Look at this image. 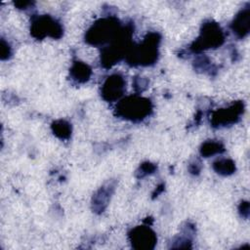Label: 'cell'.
I'll use <instances>...</instances> for the list:
<instances>
[{
  "mask_svg": "<svg viewBox=\"0 0 250 250\" xmlns=\"http://www.w3.org/2000/svg\"><path fill=\"white\" fill-rule=\"evenodd\" d=\"M121 105L122 107L120 110L122 111V114L130 119H142L144 116L147 115L150 110L149 102L140 98H129L124 101Z\"/></svg>",
  "mask_w": 250,
  "mask_h": 250,
  "instance_id": "obj_1",
  "label": "cell"
},
{
  "mask_svg": "<svg viewBox=\"0 0 250 250\" xmlns=\"http://www.w3.org/2000/svg\"><path fill=\"white\" fill-rule=\"evenodd\" d=\"M124 82L118 75H112L108 77L104 87V95L107 100L118 99L123 92Z\"/></svg>",
  "mask_w": 250,
  "mask_h": 250,
  "instance_id": "obj_2",
  "label": "cell"
},
{
  "mask_svg": "<svg viewBox=\"0 0 250 250\" xmlns=\"http://www.w3.org/2000/svg\"><path fill=\"white\" fill-rule=\"evenodd\" d=\"M219 146H220V145L219 144H215V143L205 144L204 148H202V153L209 155V154H213L215 152H218V151H220Z\"/></svg>",
  "mask_w": 250,
  "mask_h": 250,
  "instance_id": "obj_5",
  "label": "cell"
},
{
  "mask_svg": "<svg viewBox=\"0 0 250 250\" xmlns=\"http://www.w3.org/2000/svg\"><path fill=\"white\" fill-rule=\"evenodd\" d=\"M249 29V10L243 11L235 20L233 23V30L239 34L240 36H243L245 33L248 32Z\"/></svg>",
  "mask_w": 250,
  "mask_h": 250,
  "instance_id": "obj_4",
  "label": "cell"
},
{
  "mask_svg": "<svg viewBox=\"0 0 250 250\" xmlns=\"http://www.w3.org/2000/svg\"><path fill=\"white\" fill-rule=\"evenodd\" d=\"M133 237V242L134 243H140V248L141 247H146L149 248L150 243H154L155 241V236L153 232L149 229H145V228H139L134 230V234H132Z\"/></svg>",
  "mask_w": 250,
  "mask_h": 250,
  "instance_id": "obj_3",
  "label": "cell"
},
{
  "mask_svg": "<svg viewBox=\"0 0 250 250\" xmlns=\"http://www.w3.org/2000/svg\"><path fill=\"white\" fill-rule=\"evenodd\" d=\"M67 125H68V124H65L64 122H61L60 126H56V134H62L61 137H62V132H63L64 137H65L66 135H68L69 128H68Z\"/></svg>",
  "mask_w": 250,
  "mask_h": 250,
  "instance_id": "obj_6",
  "label": "cell"
}]
</instances>
